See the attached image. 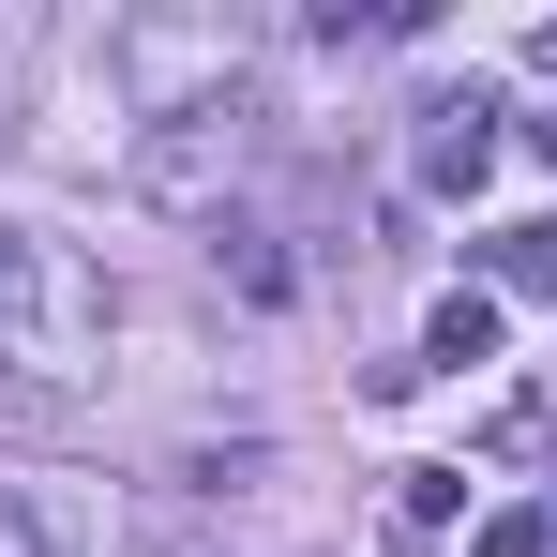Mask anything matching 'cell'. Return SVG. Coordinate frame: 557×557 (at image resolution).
Segmentation results:
<instances>
[{
  "label": "cell",
  "mask_w": 557,
  "mask_h": 557,
  "mask_svg": "<svg viewBox=\"0 0 557 557\" xmlns=\"http://www.w3.org/2000/svg\"><path fill=\"white\" fill-rule=\"evenodd\" d=\"M211 257H226V286H242V301H286V257H272V226H211Z\"/></svg>",
  "instance_id": "cell-6"
},
{
  "label": "cell",
  "mask_w": 557,
  "mask_h": 557,
  "mask_svg": "<svg viewBox=\"0 0 557 557\" xmlns=\"http://www.w3.org/2000/svg\"><path fill=\"white\" fill-rule=\"evenodd\" d=\"M482 272L512 301H557V226H482Z\"/></svg>",
  "instance_id": "cell-5"
},
{
  "label": "cell",
  "mask_w": 557,
  "mask_h": 557,
  "mask_svg": "<svg viewBox=\"0 0 557 557\" xmlns=\"http://www.w3.org/2000/svg\"><path fill=\"white\" fill-rule=\"evenodd\" d=\"M437 136H422V182L437 196H482V166H497V121H482V91H453V106H422Z\"/></svg>",
  "instance_id": "cell-3"
},
{
  "label": "cell",
  "mask_w": 557,
  "mask_h": 557,
  "mask_svg": "<svg viewBox=\"0 0 557 557\" xmlns=\"http://www.w3.org/2000/svg\"><path fill=\"white\" fill-rule=\"evenodd\" d=\"M543 151H557V121H543Z\"/></svg>",
  "instance_id": "cell-9"
},
{
  "label": "cell",
  "mask_w": 557,
  "mask_h": 557,
  "mask_svg": "<svg viewBox=\"0 0 557 557\" xmlns=\"http://www.w3.org/2000/svg\"><path fill=\"white\" fill-rule=\"evenodd\" d=\"M226 182H242V91L166 106V121L136 136V196H166V211H226Z\"/></svg>",
  "instance_id": "cell-2"
},
{
  "label": "cell",
  "mask_w": 557,
  "mask_h": 557,
  "mask_svg": "<svg viewBox=\"0 0 557 557\" xmlns=\"http://www.w3.org/2000/svg\"><path fill=\"white\" fill-rule=\"evenodd\" d=\"M0 362L46 376V392L106 362V272L46 226H0Z\"/></svg>",
  "instance_id": "cell-1"
},
{
  "label": "cell",
  "mask_w": 557,
  "mask_h": 557,
  "mask_svg": "<svg viewBox=\"0 0 557 557\" xmlns=\"http://www.w3.org/2000/svg\"><path fill=\"white\" fill-rule=\"evenodd\" d=\"M482 557H557V528H543V512H497V528H482Z\"/></svg>",
  "instance_id": "cell-7"
},
{
  "label": "cell",
  "mask_w": 557,
  "mask_h": 557,
  "mask_svg": "<svg viewBox=\"0 0 557 557\" xmlns=\"http://www.w3.org/2000/svg\"><path fill=\"white\" fill-rule=\"evenodd\" d=\"M0 557H46V512L30 497H0Z\"/></svg>",
  "instance_id": "cell-8"
},
{
  "label": "cell",
  "mask_w": 557,
  "mask_h": 557,
  "mask_svg": "<svg viewBox=\"0 0 557 557\" xmlns=\"http://www.w3.org/2000/svg\"><path fill=\"white\" fill-rule=\"evenodd\" d=\"M467 362H497V286H453L422 317V376H467Z\"/></svg>",
  "instance_id": "cell-4"
}]
</instances>
